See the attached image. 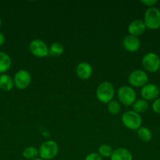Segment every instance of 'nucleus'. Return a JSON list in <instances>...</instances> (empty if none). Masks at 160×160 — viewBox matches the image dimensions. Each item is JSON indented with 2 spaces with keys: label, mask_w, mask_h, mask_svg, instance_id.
Masks as SVG:
<instances>
[{
  "label": "nucleus",
  "mask_w": 160,
  "mask_h": 160,
  "mask_svg": "<svg viewBox=\"0 0 160 160\" xmlns=\"http://www.w3.org/2000/svg\"><path fill=\"white\" fill-rule=\"evenodd\" d=\"M115 95V88L111 83L108 81L100 83L96 90L97 98L102 103L108 104L112 101Z\"/></svg>",
  "instance_id": "nucleus-1"
},
{
  "label": "nucleus",
  "mask_w": 160,
  "mask_h": 160,
  "mask_svg": "<svg viewBox=\"0 0 160 160\" xmlns=\"http://www.w3.org/2000/svg\"><path fill=\"white\" fill-rule=\"evenodd\" d=\"M59 151V147L56 142L52 140L46 141L40 145L39 148V156L43 160L54 159Z\"/></svg>",
  "instance_id": "nucleus-2"
},
{
  "label": "nucleus",
  "mask_w": 160,
  "mask_h": 160,
  "mask_svg": "<svg viewBox=\"0 0 160 160\" xmlns=\"http://www.w3.org/2000/svg\"><path fill=\"white\" fill-rule=\"evenodd\" d=\"M122 122L124 126L130 130L136 131L141 127L142 118L141 114L133 110L126 111L122 116Z\"/></svg>",
  "instance_id": "nucleus-3"
},
{
  "label": "nucleus",
  "mask_w": 160,
  "mask_h": 160,
  "mask_svg": "<svg viewBox=\"0 0 160 160\" xmlns=\"http://www.w3.org/2000/svg\"><path fill=\"white\" fill-rule=\"evenodd\" d=\"M144 22L146 28L156 30L160 28V10L155 7L148 8L144 12Z\"/></svg>",
  "instance_id": "nucleus-4"
},
{
  "label": "nucleus",
  "mask_w": 160,
  "mask_h": 160,
  "mask_svg": "<svg viewBox=\"0 0 160 160\" xmlns=\"http://www.w3.org/2000/svg\"><path fill=\"white\" fill-rule=\"evenodd\" d=\"M117 95L119 102L125 106H132L136 100V92L130 86H122L119 88Z\"/></svg>",
  "instance_id": "nucleus-5"
},
{
  "label": "nucleus",
  "mask_w": 160,
  "mask_h": 160,
  "mask_svg": "<svg viewBox=\"0 0 160 160\" xmlns=\"http://www.w3.org/2000/svg\"><path fill=\"white\" fill-rule=\"evenodd\" d=\"M142 66L151 73L158 71L160 68V58L154 52L147 53L142 58Z\"/></svg>",
  "instance_id": "nucleus-6"
},
{
  "label": "nucleus",
  "mask_w": 160,
  "mask_h": 160,
  "mask_svg": "<svg viewBox=\"0 0 160 160\" xmlns=\"http://www.w3.org/2000/svg\"><path fill=\"white\" fill-rule=\"evenodd\" d=\"M29 50L33 56L38 58H44L49 55L48 45L40 39L31 41L29 45Z\"/></svg>",
  "instance_id": "nucleus-7"
},
{
  "label": "nucleus",
  "mask_w": 160,
  "mask_h": 160,
  "mask_svg": "<svg viewBox=\"0 0 160 160\" xmlns=\"http://www.w3.org/2000/svg\"><path fill=\"white\" fill-rule=\"evenodd\" d=\"M148 76L144 70H136L131 72L129 76V83L135 88H142L147 84Z\"/></svg>",
  "instance_id": "nucleus-8"
},
{
  "label": "nucleus",
  "mask_w": 160,
  "mask_h": 160,
  "mask_svg": "<svg viewBox=\"0 0 160 160\" xmlns=\"http://www.w3.org/2000/svg\"><path fill=\"white\" fill-rule=\"evenodd\" d=\"M14 85L20 90L28 88L31 82V76L28 70H20L15 73L13 78Z\"/></svg>",
  "instance_id": "nucleus-9"
},
{
  "label": "nucleus",
  "mask_w": 160,
  "mask_h": 160,
  "mask_svg": "<svg viewBox=\"0 0 160 160\" xmlns=\"http://www.w3.org/2000/svg\"><path fill=\"white\" fill-rule=\"evenodd\" d=\"M159 88L154 84H147L142 87L141 90V95L143 99L146 101L155 100L159 95Z\"/></svg>",
  "instance_id": "nucleus-10"
},
{
  "label": "nucleus",
  "mask_w": 160,
  "mask_h": 160,
  "mask_svg": "<svg viewBox=\"0 0 160 160\" xmlns=\"http://www.w3.org/2000/svg\"><path fill=\"white\" fill-rule=\"evenodd\" d=\"M122 45L126 51L130 52H135L138 51L141 47V41L137 37L129 34L123 38Z\"/></svg>",
  "instance_id": "nucleus-11"
},
{
  "label": "nucleus",
  "mask_w": 160,
  "mask_h": 160,
  "mask_svg": "<svg viewBox=\"0 0 160 160\" xmlns=\"http://www.w3.org/2000/svg\"><path fill=\"white\" fill-rule=\"evenodd\" d=\"M146 28H146L144 20L136 19V20H133L129 24L128 31L130 35L138 37V36L141 35L145 32Z\"/></svg>",
  "instance_id": "nucleus-12"
},
{
  "label": "nucleus",
  "mask_w": 160,
  "mask_h": 160,
  "mask_svg": "<svg viewBox=\"0 0 160 160\" xmlns=\"http://www.w3.org/2000/svg\"><path fill=\"white\" fill-rule=\"evenodd\" d=\"M76 74L81 80H88L93 74V67L89 63L82 62L76 67Z\"/></svg>",
  "instance_id": "nucleus-13"
},
{
  "label": "nucleus",
  "mask_w": 160,
  "mask_h": 160,
  "mask_svg": "<svg viewBox=\"0 0 160 160\" xmlns=\"http://www.w3.org/2000/svg\"><path fill=\"white\" fill-rule=\"evenodd\" d=\"M110 158L111 160H133V155L126 148H119L113 151Z\"/></svg>",
  "instance_id": "nucleus-14"
},
{
  "label": "nucleus",
  "mask_w": 160,
  "mask_h": 160,
  "mask_svg": "<svg viewBox=\"0 0 160 160\" xmlns=\"http://www.w3.org/2000/svg\"><path fill=\"white\" fill-rule=\"evenodd\" d=\"M11 58L7 53L0 52V73H5L11 67Z\"/></svg>",
  "instance_id": "nucleus-15"
},
{
  "label": "nucleus",
  "mask_w": 160,
  "mask_h": 160,
  "mask_svg": "<svg viewBox=\"0 0 160 160\" xmlns=\"http://www.w3.org/2000/svg\"><path fill=\"white\" fill-rule=\"evenodd\" d=\"M13 79L6 73L0 75V88L5 92H9L13 88Z\"/></svg>",
  "instance_id": "nucleus-16"
},
{
  "label": "nucleus",
  "mask_w": 160,
  "mask_h": 160,
  "mask_svg": "<svg viewBox=\"0 0 160 160\" xmlns=\"http://www.w3.org/2000/svg\"><path fill=\"white\" fill-rule=\"evenodd\" d=\"M148 108H149L148 102L143 99V98L136 100V102H135L133 105V111L137 112V113L139 114L145 112L148 109Z\"/></svg>",
  "instance_id": "nucleus-17"
},
{
  "label": "nucleus",
  "mask_w": 160,
  "mask_h": 160,
  "mask_svg": "<svg viewBox=\"0 0 160 160\" xmlns=\"http://www.w3.org/2000/svg\"><path fill=\"white\" fill-rule=\"evenodd\" d=\"M137 136L141 141L144 142H148L152 138V133L150 129L145 127H141L137 130Z\"/></svg>",
  "instance_id": "nucleus-18"
},
{
  "label": "nucleus",
  "mask_w": 160,
  "mask_h": 160,
  "mask_svg": "<svg viewBox=\"0 0 160 160\" xmlns=\"http://www.w3.org/2000/svg\"><path fill=\"white\" fill-rule=\"evenodd\" d=\"M64 52V46L60 42H54L49 48V54L53 57H58Z\"/></svg>",
  "instance_id": "nucleus-19"
},
{
  "label": "nucleus",
  "mask_w": 160,
  "mask_h": 160,
  "mask_svg": "<svg viewBox=\"0 0 160 160\" xmlns=\"http://www.w3.org/2000/svg\"><path fill=\"white\" fill-rule=\"evenodd\" d=\"M24 158L28 160H33L37 158L38 156H39V149L33 146L27 147L24 149L23 152H22Z\"/></svg>",
  "instance_id": "nucleus-20"
},
{
  "label": "nucleus",
  "mask_w": 160,
  "mask_h": 160,
  "mask_svg": "<svg viewBox=\"0 0 160 160\" xmlns=\"http://www.w3.org/2000/svg\"><path fill=\"white\" fill-rule=\"evenodd\" d=\"M113 151L114 150L112 149L111 146H110L109 145H107V144H103L98 148V154L101 157H111Z\"/></svg>",
  "instance_id": "nucleus-21"
},
{
  "label": "nucleus",
  "mask_w": 160,
  "mask_h": 160,
  "mask_svg": "<svg viewBox=\"0 0 160 160\" xmlns=\"http://www.w3.org/2000/svg\"><path fill=\"white\" fill-rule=\"evenodd\" d=\"M108 110L112 115H116L119 113L121 110L120 104L117 101H111L108 103Z\"/></svg>",
  "instance_id": "nucleus-22"
},
{
  "label": "nucleus",
  "mask_w": 160,
  "mask_h": 160,
  "mask_svg": "<svg viewBox=\"0 0 160 160\" xmlns=\"http://www.w3.org/2000/svg\"><path fill=\"white\" fill-rule=\"evenodd\" d=\"M152 109L155 113L160 114V98H157L152 103Z\"/></svg>",
  "instance_id": "nucleus-23"
},
{
  "label": "nucleus",
  "mask_w": 160,
  "mask_h": 160,
  "mask_svg": "<svg viewBox=\"0 0 160 160\" xmlns=\"http://www.w3.org/2000/svg\"><path fill=\"white\" fill-rule=\"evenodd\" d=\"M84 160H103V158L97 152H92L88 155Z\"/></svg>",
  "instance_id": "nucleus-24"
},
{
  "label": "nucleus",
  "mask_w": 160,
  "mask_h": 160,
  "mask_svg": "<svg viewBox=\"0 0 160 160\" xmlns=\"http://www.w3.org/2000/svg\"><path fill=\"white\" fill-rule=\"evenodd\" d=\"M141 2L142 4L145 5L146 6H148L149 8H151L156 4L157 0H141Z\"/></svg>",
  "instance_id": "nucleus-25"
},
{
  "label": "nucleus",
  "mask_w": 160,
  "mask_h": 160,
  "mask_svg": "<svg viewBox=\"0 0 160 160\" xmlns=\"http://www.w3.org/2000/svg\"><path fill=\"white\" fill-rule=\"evenodd\" d=\"M5 42H6V37H5L3 33L0 32V46L3 45L5 43Z\"/></svg>",
  "instance_id": "nucleus-26"
},
{
  "label": "nucleus",
  "mask_w": 160,
  "mask_h": 160,
  "mask_svg": "<svg viewBox=\"0 0 160 160\" xmlns=\"http://www.w3.org/2000/svg\"><path fill=\"white\" fill-rule=\"evenodd\" d=\"M33 160H43V159H41V158H36V159H33Z\"/></svg>",
  "instance_id": "nucleus-27"
},
{
  "label": "nucleus",
  "mask_w": 160,
  "mask_h": 160,
  "mask_svg": "<svg viewBox=\"0 0 160 160\" xmlns=\"http://www.w3.org/2000/svg\"><path fill=\"white\" fill-rule=\"evenodd\" d=\"M2 26V20H1V17H0V28H1Z\"/></svg>",
  "instance_id": "nucleus-28"
},
{
  "label": "nucleus",
  "mask_w": 160,
  "mask_h": 160,
  "mask_svg": "<svg viewBox=\"0 0 160 160\" xmlns=\"http://www.w3.org/2000/svg\"><path fill=\"white\" fill-rule=\"evenodd\" d=\"M158 71H159V74H160V68H159V70H158Z\"/></svg>",
  "instance_id": "nucleus-29"
},
{
  "label": "nucleus",
  "mask_w": 160,
  "mask_h": 160,
  "mask_svg": "<svg viewBox=\"0 0 160 160\" xmlns=\"http://www.w3.org/2000/svg\"><path fill=\"white\" fill-rule=\"evenodd\" d=\"M159 92H160V86H159Z\"/></svg>",
  "instance_id": "nucleus-30"
}]
</instances>
